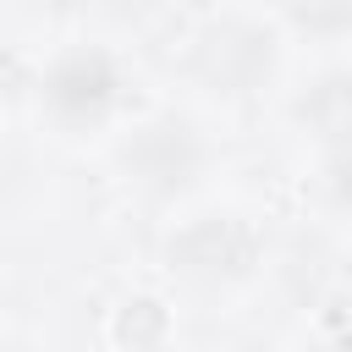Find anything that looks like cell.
I'll return each mask as SVG.
<instances>
[{
	"label": "cell",
	"mask_w": 352,
	"mask_h": 352,
	"mask_svg": "<svg viewBox=\"0 0 352 352\" xmlns=\"http://www.w3.org/2000/svg\"><path fill=\"white\" fill-rule=\"evenodd\" d=\"M44 99H50L55 116H66V121H99V116L116 104V72H110V60H104L99 50H77V55H66V60L50 72Z\"/></svg>",
	"instance_id": "6da1fadb"
},
{
	"label": "cell",
	"mask_w": 352,
	"mask_h": 352,
	"mask_svg": "<svg viewBox=\"0 0 352 352\" xmlns=\"http://www.w3.org/2000/svg\"><path fill=\"white\" fill-rule=\"evenodd\" d=\"M330 187H336V198H341V204H352V154H346V160H336Z\"/></svg>",
	"instance_id": "7a4b0ae2"
}]
</instances>
